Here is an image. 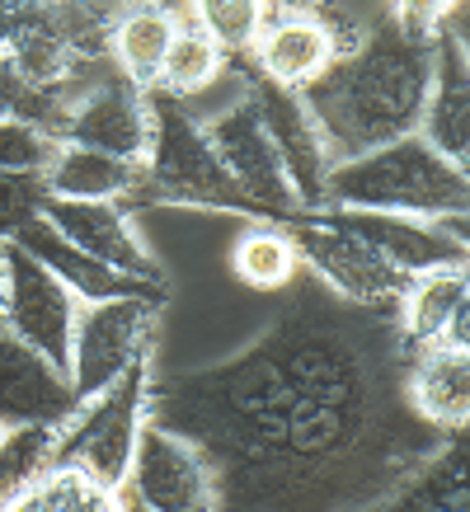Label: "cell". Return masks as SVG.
Instances as JSON below:
<instances>
[{
	"instance_id": "cell-1",
	"label": "cell",
	"mask_w": 470,
	"mask_h": 512,
	"mask_svg": "<svg viewBox=\"0 0 470 512\" xmlns=\"http://www.w3.org/2000/svg\"><path fill=\"white\" fill-rule=\"evenodd\" d=\"M405 367L395 311L348 306L306 273L250 348L151 367L146 423L203 456L217 512H362L447 442L409 409Z\"/></svg>"
},
{
	"instance_id": "cell-2",
	"label": "cell",
	"mask_w": 470,
	"mask_h": 512,
	"mask_svg": "<svg viewBox=\"0 0 470 512\" xmlns=\"http://www.w3.org/2000/svg\"><path fill=\"white\" fill-rule=\"evenodd\" d=\"M428 76H433V38H414L395 19H386L358 52L334 57L301 90L325 137L329 165H344L362 151L419 132Z\"/></svg>"
},
{
	"instance_id": "cell-3",
	"label": "cell",
	"mask_w": 470,
	"mask_h": 512,
	"mask_svg": "<svg viewBox=\"0 0 470 512\" xmlns=\"http://www.w3.org/2000/svg\"><path fill=\"white\" fill-rule=\"evenodd\" d=\"M339 212H386L414 221H466L470 217V179L466 165L433 151L419 132L395 137L376 151L329 165L325 202Z\"/></svg>"
},
{
	"instance_id": "cell-4",
	"label": "cell",
	"mask_w": 470,
	"mask_h": 512,
	"mask_svg": "<svg viewBox=\"0 0 470 512\" xmlns=\"http://www.w3.org/2000/svg\"><path fill=\"white\" fill-rule=\"evenodd\" d=\"M151 146H146V184L141 202H179V207H212V212H240L250 221H264L254 212L245 193L221 165L217 146L207 141L203 118L188 109L184 99L165 90H151Z\"/></svg>"
},
{
	"instance_id": "cell-5",
	"label": "cell",
	"mask_w": 470,
	"mask_h": 512,
	"mask_svg": "<svg viewBox=\"0 0 470 512\" xmlns=\"http://www.w3.org/2000/svg\"><path fill=\"white\" fill-rule=\"evenodd\" d=\"M146 390H151V357L127 367L99 395L80 400L57 437V466H80L94 480L123 489L137 437L146 428Z\"/></svg>"
},
{
	"instance_id": "cell-6",
	"label": "cell",
	"mask_w": 470,
	"mask_h": 512,
	"mask_svg": "<svg viewBox=\"0 0 470 512\" xmlns=\"http://www.w3.org/2000/svg\"><path fill=\"white\" fill-rule=\"evenodd\" d=\"M151 90H137L113 62L85 66L62 85L57 141H76L118 160H146L151 146Z\"/></svg>"
},
{
	"instance_id": "cell-7",
	"label": "cell",
	"mask_w": 470,
	"mask_h": 512,
	"mask_svg": "<svg viewBox=\"0 0 470 512\" xmlns=\"http://www.w3.org/2000/svg\"><path fill=\"white\" fill-rule=\"evenodd\" d=\"M80 306L52 268H43L19 240L0 245V325L43 353L57 372L71 367V339L80 325Z\"/></svg>"
},
{
	"instance_id": "cell-8",
	"label": "cell",
	"mask_w": 470,
	"mask_h": 512,
	"mask_svg": "<svg viewBox=\"0 0 470 512\" xmlns=\"http://www.w3.org/2000/svg\"><path fill=\"white\" fill-rule=\"evenodd\" d=\"M160 311H165V296H113V301H94L80 311L71 367H66L76 404L113 386L141 357H151Z\"/></svg>"
},
{
	"instance_id": "cell-9",
	"label": "cell",
	"mask_w": 470,
	"mask_h": 512,
	"mask_svg": "<svg viewBox=\"0 0 470 512\" xmlns=\"http://www.w3.org/2000/svg\"><path fill=\"white\" fill-rule=\"evenodd\" d=\"M109 24L113 10L99 0H57L19 24V33L5 43L15 57L19 76L38 90H62L85 66L109 62Z\"/></svg>"
},
{
	"instance_id": "cell-10",
	"label": "cell",
	"mask_w": 470,
	"mask_h": 512,
	"mask_svg": "<svg viewBox=\"0 0 470 512\" xmlns=\"http://www.w3.org/2000/svg\"><path fill=\"white\" fill-rule=\"evenodd\" d=\"M292 245H297L301 273H311L325 292H334L348 306H372V311H395V301L405 292V273H395L391 264H381L372 249L358 245L348 231L329 226L315 212H297L282 221Z\"/></svg>"
},
{
	"instance_id": "cell-11",
	"label": "cell",
	"mask_w": 470,
	"mask_h": 512,
	"mask_svg": "<svg viewBox=\"0 0 470 512\" xmlns=\"http://www.w3.org/2000/svg\"><path fill=\"white\" fill-rule=\"evenodd\" d=\"M203 132L217 146V156L226 165V174L235 179V188L245 193V202H250L259 217L264 221L297 217L301 202L292 193V179L282 170L278 151H273V137H268L264 118H259V109H254L250 94H245V80H240V94H235L226 109L203 118Z\"/></svg>"
},
{
	"instance_id": "cell-12",
	"label": "cell",
	"mask_w": 470,
	"mask_h": 512,
	"mask_svg": "<svg viewBox=\"0 0 470 512\" xmlns=\"http://www.w3.org/2000/svg\"><path fill=\"white\" fill-rule=\"evenodd\" d=\"M315 217L348 231L358 245H367L391 264L395 273H433V268L466 264V221H414V217H386V212H339V207H315Z\"/></svg>"
},
{
	"instance_id": "cell-13",
	"label": "cell",
	"mask_w": 470,
	"mask_h": 512,
	"mask_svg": "<svg viewBox=\"0 0 470 512\" xmlns=\"http://www.w3.org/2000/svg\"><path fill=\"white\" fill-rule=\"evenodd\" d=\"M123 494L132 503H141L146 512H217L212 475H207L203 456L188 447L184 437L165 433L156 423L141 428Z\"/></svg>"
},
{
	"instance_id": "cell-14",
	"label": "cell",
	"mask_w": 470,
	"mask_h": 512,
	"mask_svg": "<svg viewBox=\"0 0 470 512\" xmlns=\"http://www.w3.org/2000/svg\"><path fill=\"white\" fill-rule=\"evenodd\" d=\"M245 94H250V104L264 118L268 137H273V151H278L282 170L292 179V193H297L301 212H315L325 202L329 151H325V137H320L311 109H306V99H301V90H287V85H273V80L245 71Z\"/></svg>"
},
{
	"instance_id": "cell-15",
	"label": "cell",
	"mask_w": 470,
	"mask_h": 512,
	"mask_svg": "<svg viewBox=\"0 0 470 512\" xmlns=\"http://www.w3.org/2000/svg\"><path fill=\"white\" fill-rule=\"evenodd\" d=\"M43 221L62 235L66 245H76L80 254H90L99 264L118 268L127 278L141 282H165V268L151 259V249L141 245L137 221L127 202H66V198H43Z\"/></svg>"
},
{
	"instance_id": "cell-16",
	"label": "cell",
	"mask_w": 470,
	"mask_h": 512,
	"mask_svg": "<svg viewBox=\"0 0 470 512\" xmlns=\"http://www.w3.org/2000/svg\"><path fill=\"white\" fill-rule=\"evenodd\" d=\"M419 137L447 160H470V52H466V5L433 33V76L423 99Z\"/></svg>"
},
{
	"instance_id": "cell-17",
	"label": "cell",
	"mask_w": 470,
	"mask_h": 512,
	"mask_svg": "<svg viewBox=\"0 0 470 512\" xmlns=\"http://www.w3.org/2000/svg\"><path fill=\"white\" fill-rule=\"evenodd\" d=\"M76 409L71 381H66L43 353H33L0 325V428L15 423H66Z\"/></svg>"
},
{
	"instance_id": "cell-18",
	"label": "cell",
	"mask_w": 470,
	"mask_h": 512,
	"mask_svg": "<svg viewBox=\"0 0 470 512\" xmlns=\"http://www.w3.org/2000/svg\"><path fill=\"white\" fill-rule=\"evenodd\" d=\"M245 62L254 76L273 80V85L306 90L334 62V47H329V33L315 15H264Z\"/></svg>"
},
{
	"instance_id": "cell-19",
	"label": "cell",
	"mask_w": 470,
	"mask_h": 512,
	"mask_svg": "<svg viewBox=\"0 0 470 512\" xmlns=\"http://www.w3.org/2000/svg\"><path fill=\"white\" fill-rule=\"evenodd\" d=\"M409 409L442 437H456L470 428V353L466 348H419L405 367Z\"/></svg>"
},
{
	"instance_id": "cell-20",
	"label": "cell",
	"mask_w": 470,
	"mask_h": 512,
	"mask_svg": "<svg viewBox=\"0 0 470 512\" xmlns=\"http://www.w3.org/2000/svg\"><path fill=\"white\" fill-rule=\"evenodd\" d=\"M141 184H146L141 160H118L76 141H57L43 170V193L66 202H137Z\"/></svg>"
},
{
	"instance_id": "cell-21",
	"label": "cell",
	"mask_w": 470,
	"mask_h": 512,
	"mask_svg": "<svg viewBox=\"0 0 470 512\" xmlns=\"http://www.w3.org/2000/svg\"><path fill=\"white\" fill-rule=\"evenodd\" d=\"M15 240L29 249L38 264L52 268V273H57V278L71 287V296H76L80 306H94V301H113V296H170V287H160V282L127 278V273H118V268L99 264V259H90V254H80V249L66 245L62 235L52 231L43 217L33 221V226H24Z\"/></svg>"
},
{
	"instance_id": "cell-22",
	"label": "cell",
	"mask_w": 470,
	"mask_h": 512,
	"mask_svg": "<svg viewBox=\"0 0 470 512\" xmlns=\"http://www.w3.org/2000/svg\"><path fill=\"white\" fill-rule=\"evenodd\" d=\"M174 29H179V10H174V5L127 0L109 24V62L118 66L137 90H156Z\"/></svg>"
},
{
	"instance_id": "cell-23",
	"label": "cell",
	"mask_w": 470,
	"mask_h": 512,
	"mask_svg": "<svg viewBox=\"0 0 470 512\" xmlns=\"http://www.w3.org/2000/svg\"><path fill=\"white\" fill-rule=\"evenodd\" d=\"M461 311H470L466 264L433 268V273H414V278L405 282V292L395 301V325H400V339H405L409 353H419V348L442 343L447 325H452Z\"/></svg>"
},
{
	"instance_id": "cell-24",
	"label": "cell",
	"mask_w": 470,
	"mask_h": 512,
	"mask_svg": "<svg viewBox=\"0 0 470 512\" xmlns=\"http://www.w3.org/2000/svg\"><path fill=\"white\" fill-rule=\"evenodd\" d=\"M362 512H470L466 433L447 437L433 461H423L405 484H395L391 494L367 503Z\"/></svg>"
},
{
	"instance_id": "cell-25",
	"label": "cell",
	"mask_w": 470,
	"mask_h": 512,
	"mask_svg": "<svg viewBox=\"0 0 470 512\" xmlns=\"http://www.w3.org/2000/svg\"><path fill=\"white\" fill-rule=\"evenodd\" d=\"M231 273L259 296L287 292L301 278V259L287 226L282 221H250L231 245Z\"/></svg>"
},
{
	"instance_id": "cell-26",
	"label": "cell",
	"mask_w": 470,
	"mask_h": 512,
	"mask_svg": "<svg viewBox=\"0 0 470 512\" xmlns=\"http://www.w3.org/2000/svg\"><path fill=\"white\" fill-rule=\"evenodd\" d=\"M226 62H231V52H226L198 19L179 15V29H174V38H170V52H165L156 90L193 104L198 94H207L221 76H226Z\"/></svg>"
},
{
	"instance_id": "cell-27",
	"label": "cell",
	"mask_w": 470,
	"mask_h": 512,
	"mask_svg": "<svg viewBox=\"0 0 470 512\" xmlns=\"http://www.w3.org/2000/svg\"><path fill=\"white\" fill-rule=\"evenodd\" d=\"M57 437L62 423H15L0 433V503L57 466Z\"/></svg>"
},
{
	"instance_id": "cell-28",
	"label": "cell",
	"mask_w": 470,
	"mask_h": 512,
	"mask_svg": "<svg viewBox=\"0 0 470 512\" xmlns=\"http://www.w3.org/2000/svg\"><path fill=\"white\" fill-rule=\"evenodd\" d=\"M315 19L325 24L334 57H348V52H358V47L381 29L386 19H395V5L391 0H320V5H315Z\"/></svg>"
},
{
	"instance_id": "cell-29",
	"label": "cell",
	"mask_w": 470,
	"mask_h": 512,
	"mask_svg": "<svg viewBox=\"0 0 470 512\" xmlns=\"http://www.w3.org/2000/svg\"><path fill=\"white\" fill-rule=\"evenodd\" d=\"M264 0H188V19H198L231 57H245L264 24Z\"/></svg>"
},
{
	"instance_id": "cell-30",
	"label": "cell",
	"mask_w": 470,
	"mask_h": 512,
	"mask_svg": "<svg viewBox=\"0 0 470 512\" xmlns=\"http://www.w3.org/2000/svg\"><path fill=\"white\" fill-rule=\"evenodd\" d=\"M38 484H43L52 512H123V489L94 480L80 466H52Z\"/></svg>"
},
{
	"instance_id": "cell-31",
	"label": "cell",
	"mask_w": 470,
	"mask_h": 512,
	"mask_svg": "<svg viewBox=\"0 0 470 512\" xmlns=\"http://www.w3.org/2000/svg\"><path fill=\"white\" fill-rule=\"evenodd\" d=\"M0 118H24V123L43 127L52 137H57V118H62V90L29 85L5 47H0Z\"/></svg>"
},
{
	"instance_id": "cell-32",
	"label": "cell",
	"mask_w": 470,
	"mask_h": 512,
	"mask_svg": "<svg viewBox=\"0 0 470 512\" xmlns=\"http://www.w3.org/2000/svg\"><path fill=\"white\" fill-rule=\"evenodd\" d=\"M57 151V137L24 118H0V170L5 174H38L43 179L47 160Z\"/></svg>"
},
{
	"instance_id": "cell-33",
	"label": "cell",
	"mask_w": 470,
	"mask_h": 512,
	"mask_svg": "<svg viewBox=\"0 0 470 512\" xmlns=\"http://www.w3.org/2000/svg\"><path fill=\"white\" fill-rule=\"evenodd\" d=\"M43 179L38 174H5L0 170V245L15 240L24 226L43 217Z\"/></svg>"
},
{
	"instance_id": "cell-34",
	"label": "cell",
	"mask_w": 470,
	"mask_h": 512,
	"mask_svg": "<svg viewBox=\"0 0 470 512\" xmlns=\"http://www.w3.org/2000/svg\"><path fill=\"white\" fill-rule=\"evenodd\" d=\"M395 5V24L414 38H433L447 19L466 5V0H391Z\"/></svg>"
},
{
	"instance_id": "cell-35",
	"label": "cell",
	"mask_w": 470,
	"mask_h": 512,
	"mask_svg": "<svg viewBox=\"0 0 470 512\" xmlns=\"http://www.w3.org/2000/svg\"><path fill=\"white\" fill-rule=\"evenodd\" d=\"M320 0H264L268 15H315Z\"/></svg>"
},
{
	"instance_id": "cell-36",
	"label": "cell",
	"mask_w": 470,
	"mask_h": 512,
	"mask_svg": "<svg viewBox=\"0 0 470 512\" xmlns=\"http://www.w3.org/2000/svg\"><path fill=\"white\" fill-rule=\"evenodd\" d=\"M5 10H15L19 19H29V15H38V10H47V5H57V0H0Z\"/></svg>"
},
{
	"instance_id": "cell-37",
	"label": "cell",
	"mask_w": 470,
	"mask_h": 512,
	"mask_svg": "<svg viewBox=\"0 0 470 512\" xmlns=\"http://www.w3.org/2000/svg\"><path fill=\"white\" fill-rule=\"evenodd\" d=\"M19 24H24V19H19L15 10H5V5H0V47L10 43V38H15V33H19Z\"/></svg>"
},
{
	"instance_id": "cell-38",
	"label": "cell",
	"mask_w": 470,
	"mask_h": 512,
	"mask_svg": "<svg viewBox=\"0 0 470 512\" xmlns=\"http://www.w3.org/2000/svg\"><path fill=\"white\" fill-rule=\"evenodd\" d=\"M123 512H146V508H141V503H132V498L123 494Z\"/></svg>"
},
{
	"instance_id": "cell-39",
	"label": "cell",
	"mask_w": 470,
	"mask_h": 512,
	"mask_svg": "<svg viewBox=\"0 0 470 512\" xmlns=\"http://www.w3.org/2000/svg\"><path fill=\"white\" fill-rule=\"evenodd\" d=\"M156 5H174V0H156Z\"/></svg>"
},
{
	"instance_id": "cell-40",
	"label": "cell",
	"mask_w": 470,
	"mask_h": 512,
	"mask_svg": "<svg viewBox=\"0 0 470 512\" xmlns=\"http://www.w3.org/2000/svg\"><path fill=\"white\" fill-rule=\"evenodd\" d=\"M0 433H5V428H0Z\"/></svg>"
}]
</instances>
